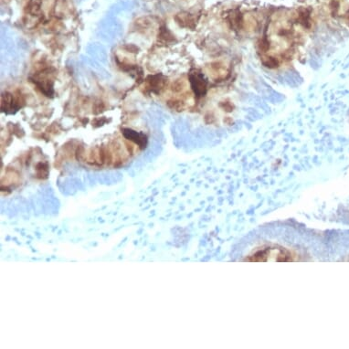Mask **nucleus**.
<instances>
[{
	"label": "nucleus",
	"mask_w": 349,
	"mask_h": 349,
	"mask_svg": "<svg viewBox=\"0 0 349 349\" xmlns=\"http://www.w3.org/2000/svg\"><path fill=\"white\" fill-rule=\"evenodd\" d=\"M189 83L198 98H201L208 92V81L199 71H194L189 74Z\"/></svg>",
	"instance_id": "obj_1"
},
{
	"label": "nucleus",
	"mask_w": 349,
	"mask_h": 349,
	"mask_svg": "<svg viewBox=\"0 0 349 349\" xmlns=\"http://www.w3.org/2000/svg\"><path fill=\"white\" fill-rule=\"evenodd\" d=\"M21 101H23L21 98L19 97L16 98L13 96V94L7 93L2 95V100H1L2 111L7 114H12L21 107L20 105Z\"/></svg>",
	"instance_id": "obj_2"
},
{
	"label": "nucleus",
	"mask_w": 349,
	"mask_h": 349,
	"mask_svg": "<svg viewBox=\"0 0 349 349\" xmlns=\"http://www.w3.org/2000/svg\"><path fill=\"white\" fill-rule=\"evenodd\" d=\"M226 19H227L228 23L230 24V26L233 31H241V29L243 28L244 19L241 15V11L238 8L230 11Z\"/></svg>",
	"instance_id": "obj_3"
},
{
	"label": "nucleus",
	"mask_w": 349,
	"mask_h": 349,
	"mask_svg": "<svg viewBox=\"0 0 349 349\" xmlns=\"http://www.w3.org/2000/svg\"><path fill=\"white\" fill-rule=\"evenodd\" d=\"M297 23L302 25L303 28L309 29L311 27V9L307 8H300L296 15Z\"/></svg>",
	"instance_id": "obj_4"
},
{
	"label": "nucleus",
	"mask_w": 349,
	"mask_h": 349,
	"mask_svg": "<svg viewBox=\"0 0 349 349\" xmlns=\"http://www.w3.org/2000/svg\"><path fill=\"white\" fill-rule=\"evenodd\" d=\"M124 136L129 140H132L135 144H137L140 147H145L147 145L148 138L144 133L135 132L130 129H124Z\"/></svg>",
	"instance_id": "obj_5"
},
{
	"label": "nucleus",
	"mask_w": 349,
	"mask_h": 349,
	"mask_svg": "<svg viewBox=\"0 0 349 349\" xmlns=\"http://www.w3.org/2000/svg\"><path fill=\"white\" fill-rule=\"evenodd\" d=\"M148 82L149 87L154 93H159L166 86V80L162 75H154L148 78Z\"/></svg>",
	"instance_id": "obj_6"
},
{
	"label": "nucleus",
	"mask_w": 349,
	"mask_h": 349,
	"mask_svg": "<svg viewBox=\"0 0 349 349\" xmlns=\"http://www.w3.org/2000/svg\"><path fill=\"white\" fill-rule=\"evenodd\" d=\"M178 23L180 24L182 27L186 28H194L196 18L194 16L188 13H180L176 17Z\"/></svg>",
	"instance_id": "obj_7"
}]
</instances>
